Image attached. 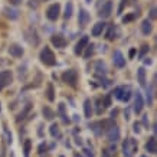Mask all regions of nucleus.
Returning <instances> with one entry per match:
<instances>
[{"instance_id": "obj_1", "label": "nucleus", "mask_w": 157, "mask_h": 157, "mask_svg": "<svg viewBox=\"0 0 157 157\" xmlns=\"http://www.w3.org/2000/svg\"><path fill=\"white\" fill-rule=\"evenodd\" d=\"M121 150H123V154H124L125 157H134L135 152L138 150V146H137V141H135L134 138H131V137H128V138H125V140L123 141V146H121Z\"/></svg>"}, {"instance_id": "obj_2", "label": "nucleus", "mask_w": 157, "mask_h": 157, "mask_svg": "<svg viewBox=\"0 0 157 157\" xmlns=\"http://www.w3.org/2000/svg\"><path fill=\"white\" fill-rule=\"evenodd\" d=\"M39 59L42 64H45L46 66H54L56 64V58H55V54L52 52V49L49 46H45L40 54H39Z\"/></svg>"}, {"instance_id": "obj_3", "label": "nucleus", "mask_w": 157, "mask_h": 157, "mask_svg": "<svg viewBox=\"0 0 157 157\" xmlns=\"http://www.w3.org/2000/svg\"><path fill=\"white\" fill-rule=\"evenodd\" d=\"M62 81L68 84L69 87H76V82H78V72L76 69H66L62 74Z\"/></svg>"}, {"instance_id": "obj_4", "label": "nucleus", "mask_w": 157, "mask_h": 157, "mask_svg": "<svg viewBox=\"0 0 157 157\" xmlns=\"http://www.w3.org/2000/svg\"><path fill=\"white\" fill-rule=\"evenodd\" d=\"M59 15H61V5L59 3H54V5H51L48 9H46V19L51 20V22L58 20Z\"/></svg>"}, {"instance_id": "obj_5", "label": "nucleus", "mask_w": 157, "mask_h": 157, "mask_svg": "<svg viewBox=\"0 0 157 157\" xmlns=\"http://www.w3.org/2000/svg\"><path fill=\"white\" fill-rule=\"evenodd\" d=\"M13 81V74L12 71H2L0 72V91L5 89L6 87H9Z\"/></svg>"}, {"instance_id": "obj_6", "label": "nucleus", "mask_w": 157, "mask_h": 157, "mask_svg": "<svg viewBox=\"0 0 157 157\" xmlns=\"http://www.w3.org/2000/svg\"><path fill=\"white\" fill-rule=\"evenodd\" d=\"M105 134H107V138H108L111 143H115V141L120 140V137H121V131H120L118 125H113V127H110L108 130L105 131Z\"/></svg>"}, {"instance_id": "obj_7", "label": "nucleus", "mask_w": 157, "mask_h": 157, "mask_svg": "<svg viewBox=\"0 0 157 157\" xmlns=\"http://www.w3.org/2000/svg\"><path fill=\"white\" fill-rule=\"evenodd\" d=\"M51 42H52V45H54L56 49H64L66 46V39H65V36L61 35V33H55V35H52Z\"/></svg>"}, {"instance_id": "obj_8", "label": "nucleus", "mask_w": 157, "mask_h": 157, "mask_svg": "<svg viewBox=\"0 0 157 157\" xmlns=\"http://www.w3.org/2000/svg\"><path fill=\"white\" fill-rule=\"evenodd\" d=\"M143 108H144V98H143L140 91H137L135 92V98H134V113L141 114Z\"/></svg>"}, {"instance_id": "obj_9", "label": "nucleus", "mask_w": 157, "mask_h": 157, "mask_svg": "<svg viewBox=\"0 0 157 157\" xmlns=\"http://www.w3.org/2000/svg\"><path fill=\"white\" fill-rule=\"evenodd\" d=\"M113 62L114 65L117 66V68H124L125 66V58L124 55H123V52L121 51H114V55H113Z\"/></svg>"}, {"instance_id": "obj_10", "label": "nucleus", "mask_w": 157, "mask_h": 157, "mask_svg": "<svg viewBox=\"0 0 157 157\" xmlns=\"http://www.w3.org/2000/svg\"><path fill=\"white\" fill-rule=\"evenodd\" d=\"M9 54H10L13 58H22L23 55H25V49L19 44H12L10 46H9Z\"/></svg>"}, {"instance_id": "obj_11", "label": "nucleus", "mask_w": 157, "mask_h": 157, "mask_svg": "<svg viewBox=\"0 0 157 157\" xmlns=\"http://www.w3.org/2000/svg\"><path fill=\"white\" fill-rule=\"evenodd\" d=\"M89 44V38L88 36H82L79 40H78V44L75 45V55H82V52H84V49L87 48V45Z\"/></svg>"}, {"instance_id": "obj_12", "label": "nucleus", "mask_w": 157, "mask_h": 157, "mask_svg": "<svg viewBox=\"0 0 157 157\" xmlns=\"http://www.w3.org/2000/svg\"><path fill=\"white\" fill-rule=\"evenodd\" d=\"M89 19H91L89 13H88L85 9H79V15H78V23L81 25V27L87 26L88 22H89Z\"/></svg>"}, {"instance_id": "obj_13", "label": "nucleus", "mask_w": 157, "mask_h": 157, "mask_svg": "<svg viewBox=\"0 0 157 157\" xmlns=\"http://www.w3.org/2000/svg\"><path fill=\"white\" fill-rule=\"evenodd\" d=\"M111 12H113V2H111V0H107V2L101 6V9H99V16L108 17L110 15H111Z\"/></svg>"}, {"instance_id": "obj_14", "label": "nucleus", "mask_w": 157, "mask_h": 157, "mask_svg": "<svg viewBox=\"0 0 157 157\" xmlns=\"http://www.w3.org/2000/svg\"><path fill=\"white\" fill-rule=\"evenodd\" d=\"M107 26L105 22H97L94 26H92V30H91V35L92 36H101L104 32V29Z\"/></svg>"}, {"instance_id": "obj_15", "label": "nucleus", "mask_w": 157, "mask_h": 157, "mask_svg": "<svg viewBox=\"0 0 157 157\" xmlns=\"http://www.w3.org/2000/svg\"><path fill=\"white\" fill-rule=\"evenodd\" d=\"M131 87L130 85H127V87H121V97H120V101H123V103H128L131 98Z\"/></svg>"}, {"instance_id": "obj_16", "label": "nucleus", "mask_w": 157, "mask_h": 157, "mask_svg": "<svg viewBox=\"0 0 157 157\" xmlns=\"http://www.w3.org/2000/svg\"><path fill=\"white\" fill-rule=\"evenodd\" d=\"M146 150L150 153V154H156L157 153V141H156V137H154V135L150 137L148 141L146 143Z\"/></svg>"}, {"instance_id": "obj_17", "label": "nucleus", "mask_w": 157, "mask_h": 157, "mask_svg": "<svg viewBox=\"0 0 157 157\" xmlns=\"http://www.w3.org/2000/svg\"><path fill=\"white\" fill-rule=\"evenodd\" d=\"M3 13H5L6 17H9L10 20H16L17 17H19V10L13 9V7H9V6H6L5 9H3Z\"/></svg>"}, {"instance_id": "obj_18", "label": "nucleus", "mask_w": 157, "mask_h": 157, "mask_svg": "<svg viewBox=\"0 0 157 157\" xmlns=\"http://www.w3.org/2000/svg\"><path fill=\"white\" fill-rule=\"evenodd\" d=\"M137 81L140 84L141 87H146V68L144 66H140L137 69Z\"/></svg>"}, {"instance_id": "obj_19", "label": "nucleus", "mask_w": 157, "mask_h": 157, "mask_svg": "<svg viewBox=\"0 0 157 157\" xmlns=\"http://www.w3.org/2000/svg\"><path fill=\"white\" fill-rule=\"evenodd\" d=\"M84 114H85V118H91L92 114H94L92 103H91V99H88V98L84 101Z\"/></svg>"}, {"instance_id": "obj_20", "label": "nucleus", "mask_w": 157, "mask_h": 157, "mask_svg": "<svg viewBox=\"0 0 157 157\" xmlns=\"http://www.w3.org/2000/svg\"><path fill=\"white\" fill-rule=\"evenodd\" d=\"M45 95H46V98H48V101H51V103H54L55 101V87L52 82H49L48 87H46V91H45Z\"/></svg>"}, {"instance_id": "obj_21", "label": "nucleus", "mask_w": 157, "mask_h": 157, "mask_svg": "<svg viewBox=\"0 0 157 157\" xmlns=\"http://www.w3.org/2000/svg\"><path fill=\"white\" fill-rule=\"evenodd\" d=\"M152 22L148 20V19H144L143 22H141V32H143V35H150L152 33Z\"/></svg>"}, {"instance_id": "obj_22", "label": "nucleus", "mask_w": 157, "mask_h": 157, "mask_svg": "<svg viewBox=\"0 0 157 157\" xmlns=\"http://www.w3.org/2000/svg\"><path fill=\"white\" fill-rule=\"evenodd\" d=\"M115 38H117V27L110 26L108 29H107V32H105V39H107V40H114Z\"/></svg>"}, {"instance_id": "obj_23", "label": "nucleus", "mask_w": 157, "mask_h": 157, "mask_svg": "<svg viewBox=\"0 0 157 157\" xmlns=\"http://www.w3.org/2000/svg\"><path fill=\"white\" fill-rule=\"evenodd\" d=\"M30 152H32V141L27 138L23 143V157H30Z\"/></svg>"}, {"instance_id": "obj_24", "label": "nucleus", "mask_w": 157, "mask_h": 157, "mask_svg": "<svg viewBox=\"0 0 157 157\" xmlns=\"http://www.w3.org/2000/svg\"><path fill=\"white\" fill-rule=\"evenodd\" d=\"M42 114H44L45 118L49 120V121L55 118V111L54 110H51L49 107H44V108H42Z\"/></svg>"}, {"instance_id": "obj_25", "label": "nucleus", "mask_w": 157, "mask_h": 157, "mask_svg": "<svg viewBox=\"0 0 157 157\" xmlns=\"http://www.w3.org/2000/svg\"><path fill=\"white\" fill-rule=\"evenodd\" d=\"M94 46H95V45L91 44V45H87V48L84 49V52H82V55H84V58H85V59H88V58H91L92 55H94Z\"/></svg>"}, {"instance_id": "obj_26", "label": "nucleus", "mask_w": 157, "mask_h": 157, "mask_svg": "<svg viewBox=\"0 0 157 157\" xmlns=\"http://www.w3.org/2000/svg\"><path fill=\"white\" fill-rule=\"evenodd\" d=\"M49 133H51V135H52L54 138H56V137H61L59 125H58V124H52V125H51V128H49Z\"/></svg>"}, {"instance_id": "obj_27", "label": "nucleus", "mask_w": 157, "mask_h": 157, "mask_svg": "<svg viewBox=\"0 0 157 157\" xmlns=\"http://www.w3.org/2000/svg\"><path fill=\"white\" fill-rule=\"evenodd\" d=\"M72 12H74V6H72V3L71 2H68L65 6V12H64V17L65 19H71V16H72Z\"/></svg>"}, {"instance_id": "obj_28", "label": "nucleus", "mask_w": 157, "mask_h": 157, "mask_svg": "<svg viewBox=\"0 0 157 157\" xmlns=\"http://www.w3.org/2000/svg\"><path fill=\"white\" fill-rule=\"evenodd\" d=\"M58 110H59V114L62 115V120H64V123H69V118H66V114H65V104L64 103H59L58 104Z\"/></svg>"}, {"instance_id": "obj_29", "label": "nucleus", "mask_w": 157, "mask_h": 157, "mask_svg": "<svg viewBox=\"0 0 157 157\" xmlns=\"http://www.w3.org/2000/svg\"><path fill=\"white\" fill-rule=\"evenodd\" d=\"M95 104H97V111L95 113L99 115V114H103V110H104V107H103V98L101 97H97L95 98Z\"/></svg>"}, {"instance_id": "obj_30", "label": "nucleus", "mask_w": 157, "mask_h": 157, "mask_svg": "<svg viewBox=\"0 0 157 157\" xmlns=\"http://www.w3.org/2000/svg\"><path fill=\"white\" fill-rule=\"evenodd\" d=\"M148 49H150V46H148L147 44H143V45H141L140 54H138V58H140V59H143V58H144V55L148 52Z\"/></svg>"}, {"instance_id": "obj_31", "label": "nucleus", "mask_w": 157, "mask_h": 157, "mask_svg": "<svg viewBox=\"0 0 157 157\" xmlns=\"http://www.w3.org/2000/svg\"><path fill=\"white\" fill-rule=\"evenodd\" d=\"M138 16V13H130V15H127L125 17H123V23H128V22H131V20H134L135 17Z\"/></svg>"}, {"instance_id": "obj_32", "label": "nucleus", "mask_w": 157, "mask_h": 157, "mask_svg": "<svg viewBox=\"0 0 157 157\" xmlns=\"http://www.w3.org/2000/svg\"><path fill=\"white\" fill-rule=\"evenodd\" d=\"M30 108H32V107H30V104H27L26 107H25V110H23L22 113L19 114V117H17V121H20V120L25 118V115H26V114L29 113V111H30Z\"/></svg>"}, {"instance_id": "obj_33", "label": "nucleus", "mask_w": 157, "mask_h": 157, "mask_svg": "<svg viewBox=\"0 0 157 157\" xmlns=\"http://www.w3.org/2000/svg\"><path fill=\"white\" fill-rule=\"evenodd\" d=\"M103 105L104 108H110L111 107V95H105L103 98Z\"/></svg>"}, {"instance_id": "obj_34", "label": "nucleus", "mask_w": 157, "mask_h": 157, "mask_svg": "<svg viewBox=\"0 0 157 157\" xmlns=\"http://www.w3.org/2000/svg\"><path fill=\"white\" fill-rule=\"evenodd\" d=\"M127 5H128V0H121V3H120V6H118V13H117V15H121L123 10H124V7Z\"/></svg>"}, {"instance_id": "obj_35", "label": "nucleus", "mask_w": 157, "mask_h": 157, "mask_svg": "<svg viewBox=\"0 0 157 157\" xmlns=\"http://www.w3.org/2000/svg\"><path fill=\"white\" fill-rule=\"evenodd\" d=\"M5 135H6V143H7V144H12V134L10 133H9V131H7V128H5Z\"/></svg>"}, {"instance_id": "obj_36", "label": "nucleus", "mask_w": 157, "mask_h": 157, "mask_svg": "<svg viewBox=\"0 0 157 157\" xmlns=\"http://www.w3.org/2000/svg\"><path fill=\"white\" fill-rule=\"evenodd\" d=\"M114 97L117 98V99H120V97H121V87H117L115 89H114Z\"/></svg>"}, {"instance_id": "obj_37", "label": "nucleus", "mask_w": 157, "mask_h": 157, "mask_svg": "<svg viewBox=\"0 0 157 157\" xmlns=\"http://www.w3.org/2000/svg\"><path fill=\"white\" fill-rule=\"evenodd\" d=\"M97 71H98V72H103V74H105V66H104V64L98 62V64H97Z\"/></svg>"}, {"instance_id": "obj_38", "label": "nucleus", "mask_w": 157, "mask_h": 157, "mask_svg": "<svg viewBox=\"0 0 157 157\" xmlns=\"http://www.w3.org/2000/svg\"><path fill=\"white\" fill-rule=\"evenodd\" d=\"M133 130H134V133H137V134H138V133L141 131V128H140V123H137V121H135L134 124H133Z\"/></svg>"}, {"instance_id": "obj_39", "label": "nucleus", "mask_w": 157, "mask_h": 157, "mask_svg": "<svg viewBox=\"0 0 157 157\" xmlns=\"http://www.w3.org/2000/svg\"><path fill=\"white\" fill-rule=\"evenodd\" d=\"M157 13H156V6H153L152 9H150V19H156Z\"/></svg>"}, {"instance_id": "obj_40", "label": "nucleus", "mask_w": 157, "mask_h": 157, "mask_svg": "<svg viewBox=\"0 0 157 157\" xmlns=\"http://www.w3.org/2000/svg\"><path fill=\"white\" fill-rule=\"evenodd\" d=\"M84 154L87 157H94V153H92L91 148H84Z\"/></svg>"}, {"instance_id": "obj_41", "label": "nucleus", "mask_w": 157, "mask_h": 157, "mask_svg": "<svg viewBox=\"0 0 157 157\" xmlns=\"http://www.w3.org/2000/svg\"><path fill=\"white\" fill-rule=\"evenodd\" d=\"M29 7H38V0H29Z\"/></svg>"}, {"instance_id": "obj_42", "label": "nucleus", "mask_w": 157, "mask_h": 157, "mask_svg": "<svg viewBox=\"0 0 157 157\" xmlns=\"http://www.w3.org/2000/svg\"><path fill=\"white\" fill-rule=\"evenodd\" d=\"M9 3L13 6H17V5H20L22 3V0H9Z\"/></svg>"}, {"instance_id": "obj_43", "label": "nucleus", "mask_w": 157, "mask_h": 157, "mask_svg": "<svg viewBox=\"0 0 157 157\" xmlns=\"http://www.w3.org/2000/svg\"><path fill=\"white\" fill-rule=\"evenodd\" d=\"M135 52H137V49H135V48L130 49V54H128V56H130V58H134V55H135Z\"/></svg>"}, {"instance_id": "obj_44", "label": "nucleus", "mask_w": 157, "mask_h": 157, "mask_svg": "<svg viewBox=\"0 0 157 157\" xmlns=\"http://www.w3.org/2000/svg\"><path fill=\"white\" fill-rule=\"evenodd\" d=\"M44 150H46V144H45V143H42V144L39 146V153H44Z\"/></svg>"}, {"instance_id": "obj_45", "label": "nucleus", "mask_w": 157, "mask_h": 157, "mask_svg": "<svg viewBox=\"0 0 157 157\" xmlns=\"http://www.w3.org/2000/svg\"><path fill=\"white\" fill-rule=\"evenodd\" d=\"M143 124H144V127H146V128H148V121H147V115H144V117H143Z\"/></svg>"}, {"instance_id": "obj_46", "label": "nucleus", "mask_w": 157, "mask_h": 157, "mask_svg": "<svg viewBox=\"0 0 157 157\" xmlns=\"http://www.w3.org/2000/svg\"><path fill=\"white\" fill-rule=\"evenodd\" d=\"M144 64H146V65H152V59H150V58H146Z\"/></svg>"}, {"instance_id": "obj_47", "label": "nucleus", "mask_w": 157, "mask_h": 157, "mask_svg": "<svg viewBox=\"0 0 157 157\" xmlns=\"http://www.w3.org/2000/svg\"><path fill=\"white\" fill-rule=\"evenodd\" d=\"M74 157H81V156H78V154H74Z\"/></svg>"}, {"instance_id": "obj_48", "label": "nucleus", "mask_w": 157, "mask_h": 157, "mask_svg": "<svg viewBox=\"0 0 157 157\" xmlns=\"http://www.w3.org/2000/svg\"><path fill=\"white\" fill-rule=\"evenodd\" d=\"M91 2H92V0H87V3H91Z\"/></svg>"}, {"instance_id": "obj_49", "label": "nucleus", "mask_w": 157, "mask_h": 157, "mask_svg": "<svg viewBox=\"0 0 157 157\" xmlns=\"http://www.w3.org/2000/svg\"><path fill=\"white\" fill-rule=\"evenodd\" d=\"M0 111H2V104H0Z\"/></svg>"}, {"instance_id": "obj_50", "label": "nucleus", "mask_w": 157, "mask_h": 157, "mask_svg": "<svg viewBox=\"0 0 157 157\" xmlns=\"http://www.w3.org/2000/svg\"><path fill=\"white\" fill-rule=\"evenodd\" d=\"M140 157H148V156H140Z\"/></svg>"}, {"instance_id": "obj_51", "label": "nucleus", "mask_w": 157, "mask_h": 157, "mask_svg": "<svg viewBox=\"0 0 157 157\" xmlns=\"http://www.w3.org/2000/svg\"><path fill=\"white\" fill-rule=\"evenodd\" d=\"M59 157H65V156H59Z\"/></svg>"}]
</instances>
